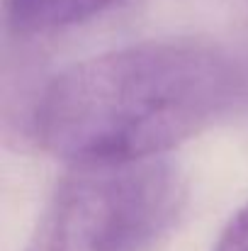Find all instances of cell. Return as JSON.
I'll return each mask as SVG.
<instances>
[{
    "label": "cell",
    "instance_id": "obj_3",
    "mask_svg": "<svg viewBox=\"0 0 248 251\" xmlns=\"http://www.w3.org/2000/svg\"><path fill=\"white\" fill-rule=\"evenodd\" d=\"M127 0H5V20L22 37L83 25Z\"/></svg>",
    "mask_w": 248,
    "mask_h": 251
},
{
    "label": "cell",
    "instance_id": "obj_1",
    "mask_svg": "<svg viewBox=\"0 0 248 251\" xmlns=\"http://www.w3.org/2000/svg\"><path fill=\"white\" fill-rule=\"evenodd\" d=\"M246 93L244 69L214 42L149 39L54 76L32 107V137L68 166L151 161L222 122Z\"/></svg>",
    "mask_w": 248,
    "mask_h": 251
},
{
    "label": "cell",
    "instance_id": "obj_2",
    "mask_svg": "<svg viewBox=\"0 0 248 251\" xmlns=\"http://www.w3.org/2000/svg\"><path fill=\"white\" fill-rule=\"evenodd\" d=\"M187 210V183L163 161L71 166L22 251H156Z\"/></svg>",
    "mask_w": 248,
    "mask_h": 251
},
{
    "label": "cell",
    "instance_id": "obj_4",
    "mask_svg": "<svg viewBox=\"0 0 248 251\" xmlns=\"http://www.w3.org/2000/svg\"><path fill=\"white\" fill-rule=\"evenodd\" d=\"M214 251H248V202L229 220Z\"/></svg>",
    "mask_w": 248,
    "mask_h": 251
}]
</instances>
